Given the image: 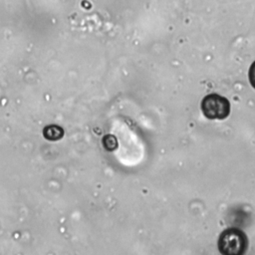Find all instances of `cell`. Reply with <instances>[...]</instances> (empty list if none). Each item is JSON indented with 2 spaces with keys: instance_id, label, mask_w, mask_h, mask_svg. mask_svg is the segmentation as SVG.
Listing matches in <instances>:
<instances>
[{
  "instance_id": "1",
  "label": "cell",
  "mask_w": 255,
  "mask_h": 255,
  "mask_svg": "<svg viewBox=\"0 0 255 255\" xmlns=\"http://www.w3.org/2000/svg\"><path fill=\"white\" fill-rule=\"evenodd\" d=\"M248 247L246 234L238 228H227L218 238V249L223 255H241Z\"/></svg>"
},
{
  "instance_id": "3",
  "label": "cell",
  "mask_w": 255,
  "mask_h": 255,
  "mask_svg": "<svg viewBox=\"0 0 255 255\" xmlns=\"http://www.w3.org/2000/svg\"><path fill=\"white\" fill-rule=\"evenodd\" d=\"M43 134L45 136V138L49 139V140H58L60 138L63 137L64 135V130L61 127L56 126V125H50L47 126L44 130H43Z\"/></svg>"
},
{
  "instance_id": "4",
  "label": "cell",
  "mask_w": 255,
  "mask_h": 255,
  "mask_svg": "<svg viewBox=\"0 0 255 255\" xmlns=\"http://www.w3.org/2000/svg\"><path fill=\"white\" fill-rule=\"evenodd\" d=\"M248 77H249V82H250L251 86L255 89V61L251 64V66L249 68Z\"/></svg>"
},
{
  "instance_id": "2",
  "label": "cell",
  "mask_w": 255,
  "mask_h": 255,
  "mask_svg": "<svg viewBox=\"0 0 255 255\" xmlns=\"http://www.w3.org/2000/svg\"><path fill=\"white\" fill-rule=\"evenodd\" d=\"M201 111L209 120H224L230 114V103L218 94H209L201 101Z\"/></svg>"
}]
</instances>
